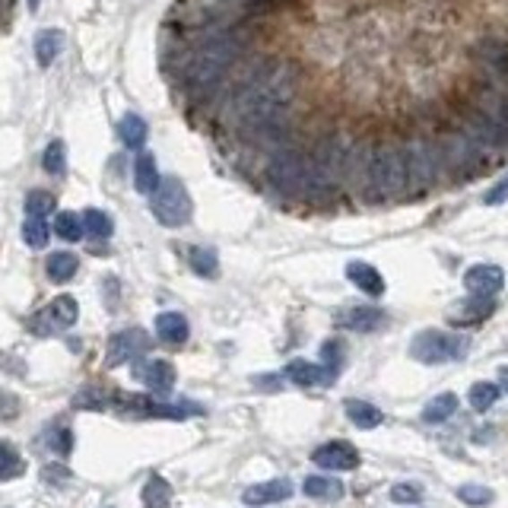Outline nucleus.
Returning <instances> with one entry per match:
<instances>
[{
	"label": "nucleus",
	"mask_w": 508,
	"mask_h": 508,
	"mask_svg": "<svg viewBox=\"0 0 508 508\" xmlns=\"http://www.w3.org/2000/svg\"><path fill=\"white\" fill-rule=\"evenodd\" d=\"M238 57H242L238 35H229V32L213 35V39H207V42L197 48L194 61H191L188 67V83L194 86L197 92H210Z\"/></svg>",
	"instance_id": "obj_1"
},
{
	"label": "nucleus",
	"mask_w": 508,
	"mask_h": 508,
	"mask_svg": "<svg viewBox=\"0 0 508 508\" xmlns=\"http://www.w3.org/2000/svg\"><path fill=\"white\" fill-rule=\"evenodd\" d=\"M366 185L372 197H394L410 185V168H407V150L378 147L366 159Z\"/></svg>",
	"instance_id": "obj_2"
},
{
	"label": "nucleus",
	"mask_w": 508,
	"mask_h": 508,
	"mask_svg": "<svg viewBox=\"0 0 508 508\" xmlns=\"http://www.w3.org/2000/svg\"><path fill=\"white\" fill-rule=\"evenodd\" d=\"M267 181L280 194H312V156L299 150H277L267 162Z\"/></svg>",
	"instance_id": "obj_3"
},
{
	"label": "nucleus",
	"mask_w": 508,
	"mask_h": 508,
	"mask_svg": "<svg viewBox=\"0 0 508 508\" xmlns=\"http://www.w3.org/2000/svg\"><path fill=\"white\" fill-rule=\"evenodd\" d=\"M470 343L461 334H448V331H419L410 343V356L423 366H445V362H458L467 356Z\"/></svg>",
	"instance_id": "obj_4"
},
{
	"label": "nucleus",
	"mask_w": 508,
	"mask_h": 508,
	"mask_svg": "<svg viewBox=\"0 0 508 508\" xmlns=\"http://www.w3.org/2000/svg\"><path fill=\"white\" fill-rule=\"evenodd\" d=\"M150 210H153V216L159 220L162 226H168V229H178V226H185L191 220V210H194V203H191L188 188H185L178 178H162L159 191L150 197Z\"/></svg>",
	"instance_id": "obj_5"
},
{
	"label": "nucleus",
	"mask_w": 508,
	"mask_h": 508,
	"mask_svg": "<svg viewBox=\"0 0 508 508\" xmlns=\"http://www.w3.org/2000/svg\"><path fill=\"white\" fill-rule=\"evenodd\" d=\"M347 168V150L340 137H324L312 153V194H324L340 181Z\"/></svg>",
	"instance_id": "obj_6"
},
{
	"label": "nucleus",
	"mask_w": 508,
	"mask_h": 508,
	"mask_svg": "<svg viewBox=\"0 0 508 508\" xmlns=\"http://www.w3.org/2000/svg\"><path fill=\"white\" fill-rule=\"evenodd\" d=\"M461 131L470 137V143H474L480 153H493V150H505L508 147V127L499 125V121H495L493 115L483 108V105H477V108H467Z\"/></svg>",
	"instance_id": "obj_7"
},
{
	"label": "nucleus",
	"mask_w": 508,
	"mask_h": 508,
	"mask_svg": "<svg viewBox=\"0 0 508 508\" xmlns=\"http://www.w3.org/2000/svg\"><path fill=\"white\" fill-rule=\"evenodd\" d=\"M112 407L118 413H125V417H143V419H188L194 417V413H203L197 410V407H172V404H156L153 397L147 394H125V391H118V394H112Z\"/></svg>",
	"instance_id": "obj_8"
},
{
	"label": "nucleus",
	"mask_w": 508,
	"mask_h": 508,
	"mask_svg": "<svg viewBox=\"0 0 508 508\" xmlns=\"http://www.w3.org/2000/svg\"><path fill=\"white\" fill-rule=\"evenodd\" d=\"M404 150H407V168H410V185L413 188H429L442 166L439 143H432L429 137L417 133V137H410V143Z\"/></svg>",
	"instance_id": "obj_9"
},
{
	"label": "nucleus",
	"mask_w": 508,
	"mask_h": 508,
	"mask_svg": "<svg viewBox=\"0 0 508 508\" xmlns=\"http://www.w3.org/2000/svg\"><path fill=\"white\" fill-rule=\"evenodd\" d=\"M439 156H442V166L452 168L458 175H474L480 168V150L470 143L464 131H452L439 140Z\"/></svg>",
	"instance_id": "obj_10"
},
{
	"label": "nucleus",
	"mask_w": 508,
	"mask_h": 508,
	"mask_svg": "<svg viewBox=\"0 0 508 508\" xmlns=\"http://www.w3.org/2000/svg\"><path fill=\"white\" fill-rule=\"evenodd\" d=\"M77 314H80V306L73 296H57V299H51L48 306L32 318V331L39 337H51L57 334V331L73 328V324H77Z\"/></svg>",
	"instance_id": "obj_11"
},
{
	"label": "nucleus",
	"mask_w": 508,
	"mask_h": 508,
	"mask_svg": "<svg viewBox=\"0 0 508 508\" xmlns=\"http://www.w3.org/2000/svg\"><path fill=\"white\" fill-rule=\"evenodd\" d=\"M150 349V337L147 331L140 328H127V331H118V334H112V340H108V353H105V366L108 369H118V366H125V362H133L140 359V356Z\"/></svg>",
	"instance_id": "obj_12"
},
{
	"label": "nucleus",
	"mask_w": 508,
	"mask_h": 508,
	"mask_svg": "<svg viewBox=\"0 0 508 508\" xmlns=\"http://www.w3.org/2000/svg\"><path fill=\"white\" fill-rule=\"evenodd\" d=\"M464 286L470 296H480V299H495L505 286V271L499 264H477L464 273Z\"/></svg>",
	"instance_id": "obj_13"
},
{
	"label": "nucleus",
	"mask_w": 508,
	"mask_h": 508,
	"mask_svg": "<svg viewBox=\"0 0 508 508\" xmlns=\"http://www.w3.org/2000/svg\"><path fill=\"white\" fill-rule=\"evenodd\" d=\"M312 464H318L321 470H334V474H343V470H356L359 467V452H356L349 442H328L312 452Z\"/></svg>",
	"instance_id": "obj_14"
},
{
	"label": "nucleus",
	"mask_w": 508,
	"mask_h": 508,
	"mask_svg": "<svg viewBox=\"0 0 508 508\" xmlns=\"http://www.w3.org/2000/svg\"><path fill=\"white\" fill-rule=\"evenodd\" d=\"M133 378L156 394H168L175 388V366L168 359H140L133 366Z\"/></svg>",
	"instance_id": "obj_15"
},
{
	"label": "nucleus",
	"mask_w": 508,
	"mask_h": 508,
	"mask_svg": "<svg viewBox=\"0 0 508 508\" xmlns=\"http://www.w3.org/2000/svg\"><path fill=\"white\" fill-rule=\"evenodd\" d=\"M337 328L349 331V334H372V331L384 328V312L372 306H353V308H343L337 314Z\"/></svg>",
	"instance_id": "obj_16"
},
{
	"label": "nucleus",
	"mask_w": 508,
	"mask_h": 508,
	"mask_svg": "<svg viewBox=\"0 0 508 508\" xmlns=\"http://www.w3.org/2000/svg\"><path fill=\"white\" fill-rule=\"evenodd\" d=\"M293 483L289 480H264V483H254L242 493L245 505H273V502H286L293 495Z\"/></svg>",
	"instance_id": "obj_17"
},
{
	"label": "nucleus",
	"mask_w": 508,
	"mask_h": 508,
	"mask_svg": "<svg viewBox=\"0 0 508 508\" xmlns=\"http://www.w3.org/2000/svg\"><path fill=\"white\" fill-rule=\"evenodd\" d=\"M347 277H349V283H353L356 289H362V293L372 296V299L384 296V277L372 264H366V261H349Z\"/></svg>",
	"instance_id": "obj_18"
},
{
	"label": "nucleus",
	"mask_w": 508,
	"mask_h": 508,
	"mask_svg": "<svg viewBox=\"0 0 508 508\" xmlns=\"http://www.w3.org/2000/svg\"><path fill=\"white\" fill-rule=\"evenodd\" d=\"M191 328H188V318L178 312H162L159 318H156V337H159L162 343H168V347H181V343L188 340Z\"/></svg>",
	"instance_id": "obj_19"
},
{
	"label": "nucleus",
	"mask_w": 508,
	"mask_h": 508,
	"mask_svg": "<svg viewBox=\"0 0 508 508\" xmlns=\"http://www.w3.org/2000/svg\"><path fill=\"white\" fill-rule=\"evenodd\" d=\"M286 378L296 384V388H314V384L328 382L331 372L321 369L318 362H306V359H293L286 366Z\"/></svg>",
	"instance_id": "obj_20"
},
{
	"label": "nucleus",
	"mask_w": 508,
	"mask_h": 508,
	"mask_svg": "<svg viewBox=\"0 0 508 508\" xmlns=\"http://www.w3.org/2000/svg\"><path fill=\"white\" fill-rule=\"evenodd\" d=\"M477 55L483 57V64L493 70L502 83H508V42H502V39H486V42H480Z\"/></svg>",
	"instance_id": "obj_21"
},
{
	"label": "nucleus",
	"mask_w": 508,
	"mask_h": 508,
	"mask_svg": "<svg viewBox=\"0 0 508 508\" xmlns=\"http://www.w3.org/2000/svg\"><path fill=\"white\" fill-rule=\"evenodd\" d=\"M133 185H137L140 194H150V197L159 191L162 178H159V168H156V159L150 153H140L137 162H133Z\"/></svg>",
	"instance_id": "obj_22"
},
{
	"label": "nucleus",
	"mask_w": 508,
	"mask_h": 508,
	"mask_svg": "<svg viewBox=\"0 0 508 508\" xmlns=\"http://www.w3.org/2000/svg\"><path fill=\"white\" fill-rule=\"evenodd\" d=\"M493 312H495V299H480V296H470L464 306L454 308L452 321H454V324H480V321H486Z\"/></svg>",
	"instance_id": "obj_23"
},
{
	"label": "nucleus",
	"mask_w": 508,
	"mask_h": 508,
	"mask_svg": "<svg viewBox=\"0 0 508 508\" xmlns=\"http://www.w3.org/2000/svg\"><path fill=\"white\" fill-rule=\"evenodd\" d=\"M64 48V32L61 29H45V32L35 35V61L42 64V67H51L57 61Z\"/></svg>",
	"instance_id": "obj_24"
},
{
	"label": "nucleus",
	"mask_w": 508,
	"mask_h": 508,
	"mask_svg": "<svg viewBox=\"0 0 508 508\" xmlns=\"http://www.w3.org/2000/svg\"><path fill=\"white\" fill-rule=\"evenodd\" d=\"M343 410H347V419L356 426V429H375V426H382V419H384V413L378 410L375 404H369V400H347Z\"/></svg>",
	"instance_id": "obj_25"
},
{
	"label": "nucleus",
	"mask_w": 508,
	"mask_h": 508,
	"mask_svg": "<svg viewBox=\"0 0 508 508\" xmlns=\"http://www.w3.org/2000/svg\"><path fill=\"white\" fill-rule=\"evenodd\" d=\"M302 493L314 502H337L343 495V483L334 480V477H306Z\"/></svg>",
	"instance_id": "obj_26"
},
{
	"label": "nucleus",
	"mask_w": 508,
	"mask_h": 508,
	"mask_svg": "<svg viewBox=\"0 0 508 508\" xmlns=\"http://www.w3.org/2000/svg\"><path fill=\"white\" fill-rule=\"evenodd\" d=\"M118 133H121V143H125L127 150H140L143 143H147V121L140 118V115H125L118 125Z\"/></svg>",
	"instance_id": "obj_27"
},
{
	"label": "nucleus",
	"mask_w": 508,
	"mask_h": 508,
	"mask_svg": "<svg viewBox=\"0 0 508 508\" xmlns=\"http://www.w3.org/2000/svg\"><path fill=\"white\" fill-rule=\"evenodd\" d=\"M454 413H458V397H454V394L432 397L429 404L423 407V419H426V423H432V426L445 423V419H452Z\"/></svg>",
	"instance_id": "obj_28"
},
{
	"label": "nucleus",
	"mask_w": 508,
	"mask_h": 508,
	"mask_svg": "<svg viewBox=\"0 0 508 508\" xmlns=\"http://www.w3.org/2000/svg\"><path fill=\"white\" fill-rule=\"evenodd\" d=\"M80 261L77 254H70V251H57V254H51L48 264H45V271H48V277L55 280V283H67L73 273H77Z\"/></svg>",
	"instance_id": "obj_29"
},
{
	"label": "nucleus",
	"mask_w": 508,
	"mask_h": 508,
	"mask_svg": "<svg viewBox=\"0 0 508 508\" xmlns=\"http://www.w3.org/2000/svg\"><path fill=\"white\" fill-rule=\"evenodd\" d=\"M143 505L147 508H168L172 505V486H168L159 474H153L147 483H143Z\"/></svg>",
	"instance_id": "obj_30"
},
{
	"label": "nucleus",
	"mask_w": 508,
	"mask_h": 508,
	"mask_svg": "<svg viewBox=\"0 0 508 508\" xmlns=\"http://www.w3.org/2000/svg\"><path fill=\"white\" fill-rule=\"evenodd\" d=\"M188 264L197 277H216L220 273V261H216V251L213 248H191L188 251Z\"/></svg>",
	"instance_id": "obj_31"
},
{
	"label": "nucleus",
	"mask_w": 508,
	"mask_h": 508,
	"mask_svg": "<svg viewBox=\"0 0 508 508\" xmlns=\"http://www.w3.org/2000/svg\"><path fill=\"white\" fill-rule=\"evenodd\" d=\"M86 232V223L77 213H57L55 216V236H61L64 242H80Z\"/></svg>",
	"instance_id": "obj_32"
},
{
	"label": "nucleus",
	"mask_w": 508,
	"mask_h": 508,
	"mask_svg": "<svg viewBox=\"0 0 508 508\" xmlns=\"http://www.w3.org/2000/svg\"><path fill=\"white\" fill-rule=\"evenodd\" d=\"M22 470H26V464H22V458L16 454V448L10 445V442H4V445H0V480L4 483L16 480Z\"/></svg>",
	"instance_id": "obj_33"
},
{
	"label": "nucleus",
	"mask_w": 508,
	"mask_h": 508,
	"mask_svg": "<svg viewBox=\"0 0 508 508\" xmlns=\"http://www.w3.org/2000/svg\"><path fill=\"white\" fill-rule=\"evenodd\" d=\"M499 394H502V388L499 384H493V382H477L474 388H470V407H474L477 413H486L489 407L499 400Z\"/></svg>",
	"instance_id": "obj_34"
},
{
	"label": "nucleus",
	"mask_w": 508,
	"mask_h": 508,
	"mask_svg": "<svg viewBox=\"0 0 508 508\" xmlns=\"http://www.w3.org/2000/svg\"><path fill=\"white\" fill-rule=\"evenodd\" d=\"M42 166L48 175H55V178H61V175H67V150H64L61 140H51L48 150H45L42 156Z\"/></svg>",
	"instance_id": "obj_35"
},
{
	"label": "nucleus",
	"mask_w": 508,
	"mask_h": 508,
	"mask_svg": "<svg viewBox=\"0 0 508 508\" xmlns=\"http://www.w3.org/2000/svg\"><path fill=\"white\" fill-rule=\"evenodd\" d=\"M83 223H86V232H90L92 238H108V236L115 232L112 216L102 213V210H86V213H83Z\"/></svg>",
	"instance_id": "obj_36"
},
{
	"label": "nucleus",
	"mask_w": 508,
	"mask_h": 508,
	"mask_svg": "<svg viewBox=\"0 0 508 508\" xmlns=\"http://www.w3.org/2000/svg\"><path fill=\"white\" fill-rule=\"evenodd\" d=\"M48 236H51L48 223H45V220H35V216H29L26 226H22V242H26L29 248H45V245H48Z\"/></svg>",
	"instance_id": "obj_37"
},
{
	"label": "nucleus",
	"mask_w": 508,
	"mask_h": 508,
	"mask_svg": "<svg viewBox=\"0 0 508 508\" xmlns=\"http://www.w3.org/2000/svg\"><path fill=\"white\" fill-rule=\"evenodd\" d=\"M108 404H112V397H105V391L92 388V384L73 397V407H77V410H102V407H108Z\"/></svg>",
	"instance_id": "obj_38"
},
{
	"label": "nucleus",
	"mask_w": 508,
	"mask_h": 508,
	"mask_svg": "<svg viewBox=\"0 0 508 508\" xmlns=\"http://www.w3.org/2000/svg\"><path fill=\"white\" fill-rule=\"evenodd\" d=\"M458 499L467 502V505L480 508V505H489L495 495H493V489H489V486H480V483H464V486H458Z\"/></svg>",
	"instance_id": "obj_39"
},
{
	"label": "nucleus",
	"mask_w": 508,
	"mask_h": 508,
	"mask_svg": "<svg viewBox=\"0 0 508 508\" xmlns=\"http://www.w3.org/2000/svg\"><path fill=\"white\" fill-rule=\"evenodd\" d=\"M55 210V197L48 191H29L26 197V213L35 216V220H45V216Z\"/></svg>",
	"instance_id": "obj_40"
},
{
	"label": "nucleus",
	"mask_w": 508,
	"mask_h": 508,
	"mask_svg": "<svg viewBox=\"0 0 508 508\" xmlns=\"http://www.w3.org/2000/svg\"><path fill=\"white\" fill-rule=\"evenodd\" d=\"M480 105L486 108L489 115H493L495 121H499V125L508 127V96H505V92H486Z\"/></svg>",
	"instance_id": "obj_41"
},
{
	"label": "nucleus",
	"mask_w": 508,
	"mask_h": 508,
	"mask_svg": "<svg viewBox=\"0 0 508 508\" xmlns=\"http://www.w3.org/2000/svg\"><path fill=\"white\" fill-rule=\"evenodd\" d=\"M391 499H394L397 505H417V502L423 499V489H419L417 483H397V486L391 489Z\"/></svg>",
	"instance_id": "obj_42"
},
{
	"label": "nucleus",
	"mask_w": 508,
	"mask_h": 508,
	"mask_svg": "<svg viewBox=\"0 0 508 508\" xmlns=\"http://www.w3.org/2000/svg\"><path fill=\"white\" fill-rule=\"evenodd\" d=\"M505 201H508V175L502 181H495L493 188L483 194V203H486V207H499V203H505Z\"/></svg>",
	"instance_id": "obj_43"
},
{
	"label": "nucleus",
	"mask_w": 508,
	"mask_h": 508,
	"mask_svg": "<svg viewBox=\"0 0 508 508\" xmlns=\"http://www.w3.org/2000/svg\"><path fill=\"white\" fill-rule=\"evenodd\" d=\"M48 448L57 454H70V448H73V439H70V429H55L51 432V439H48Z\"/></svg>",
	"instance_id": "obj_44"
},
{
	"label": "nucleus",
	"mask_w": 508,
	"mask_h": 508,
	"mask_svg": "<svg viewBox=\"0 0 508 508\" xmlns=\"http://www.w3.org/2000/svg\"><path fill=\"white\" fill-rule=\"evenodd\" d=\"M499 384H502V391H508V366L499 369Z\"/></svg>",
	"instance_id": "obj_45"
},
{
	"label": "nucleus",
	"mask_w": 508,
	"mask_h": 508,
	"mask_svg": "<svg viewBox=\"0 0 508 508\" xmlns=\"http://www.w3.org/2000/svg\"><path fill=\"white\" fill-rule=\"evenodd\" d=\"M229 4H254V0H229Z\"/></svg>",
	"instance_id": "obj_46"
}]
</instances>
